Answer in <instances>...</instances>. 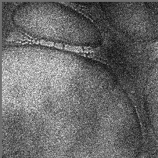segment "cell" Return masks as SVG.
<instances>
[{"instance_id": "6da1fadb", "label": "cell", "mask_w": 158, "mask_h": 158, "mask_svg": "<svg viewBox=\"0 0 158 158\" xmlns=\"http://www.w3.org/2000/svg\"><path fill=\"white\" fill-rule=\"evenodd\" d=\"M126 15L123 32L131 41L158 42V2L134 3L128 6Z\"/></svg>"}, {"instance_id": "7a4b0ae2", "label": "cell", "mask_w": 158, "mask_h": 158, "mask_svg": "<svg viewBox=\"0 0 158 158\" xmlns=\"http://www.w3.org/2000/svg\"><path fill=\"white\" fill-rule=\"evenodd\" d=\"M10 28L7 30L4 38L5 44L8 45H38L50 48L57 49L60 51L73 53L80 56L98 61L100 46L76 45L62 42L56 41L51 40H46L32 36L29 33L19 29L10 23Z\"/></svg>"}, {"instance_id": "3957f363", "label": "cell", "mask_w": 158, "mask_h": 158, "mask_svg": "<svg viewBox=\"0 0 158 158\" xmlns=\"http://www.w3.org/2000/svg\"><path fill=\"white\" fill-rule=\"evenodd\" d=\"M143 96L145 115L154 136L158 140V59L148 70Z\"/></svg>"}]
</instances>
